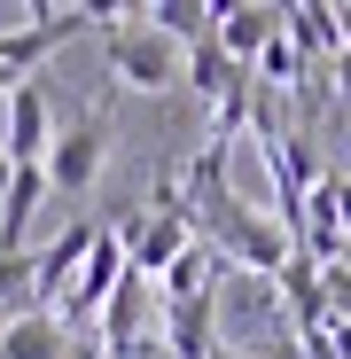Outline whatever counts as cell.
I'll return each mask as SVG.
<instances>
[{
  "mask_svg": "<svg viewBox=\"0 0 351 359\" xmlns=\"http://www.w3.org/2000/svg\"><path fill=\"white\" fill-rule=\"evenodd\" d=\"M117 226H125V266H133L149 289H156V273H164L172 258L195 243V219H188L180 180H164V188H156V203H149V211H133V219H117Z\"/></svg>",
  "mask_w": 351,
  "mask_h": 359,
  "instance_id": "1",
  "label": "cell"
},
{
  "mask_svg": "<svg viewBox=\"0 0 351 359\" xmlns=\"http://www.w3.org/2000/svg\"><path fill=\"white\" fill-rule=\"evenodd\" d=\"M109 133H117V102L102 94L71 133H55V141H47V156H39L47 188H55V196H86L94 180H102V164H109Z\"/></svg>",
  "mask_w": 351,
  "mask_h": 359,
  "instance_id": "2",
  "label": "cell"
},
{
  "mask_svg": "<svg viewBox=\"0 0 351 359\" xmlns=\"http://www.w3.org/2000/svg\"><path fill=\"white\" fill-rule=\"evenodd\" d=\"M109 79H117V86L156 94V86H180V79H188V55L172 47L164 32H149V24H141V8H133L125 24L109 32Z\"/></svg>",
  "mask_w": 351,
  "mask_h": 359,
  "instance_id": "3",
  "label": "cell"
},
{
  "mask_svg": "<svg viewBox=\"0 0 351 359\" xmlns=\"http://www.w3.org/2000/svg\"><path fill=\"white\" fill-rule=\"evenodd\" d=\"M125 273H133V266H125V226L102 219V226H94V250H86V266H78V281H71V297L55 305L63 336H71V328H86V320H102V305L117 297V281H125Z\"/></svg>",
  "mask_w": 351,
  "mask_h": 359,
  "instance_id": "4",
  "label": "cell"
},
{
  "mask_svg": "<svg viewBox=\"0 0 351 359\" xmlns=\"http://www.w3.org/2000/svg\"><path fill=\"white\" fill-rule=\"evenodd\" d=\"M78 32H102V8H32L24 32H0V63H8L16 79H32V63H47L63 39Z\"/></svg>",
  "mask_w": 351,
  "mask_h": 359,
  "instance_id": "5",
  "label": "cell"
},
{
  "mask_svg": "<svg viewBox=\"0 0 351 359\" xmlns=\"http://www.w3.org/2000/svg\"><path fill=\"white\" fill-rule=\"evenodd\" d=\"M94 226L102 219H78V226H63L55 243L32 258V313H55L71 297V281H78V266H86V250H94Z\"/></svg>",
  "mask_w": 351,
  "mask_h": 359,
  "instance_id": "6",
  "label": "cell"
},
{
  "mask_svg": "<svg viewBox=\"0 0 351 359\" xmlns=\"http://www.w3.org/2000/svg\"><path fill=\"white\" fill-rule=\"evenodd\" d=\"M211 39L226 47V63H234V71H250L258 55L281 39V8H266V0H234V8H219Z\"/></svg>",
  "mask_w": 351,
  "mask_h": 359,
  "instance_id": "7",
  "label": "cell"
},
{
  "mask_svg": "<svg viewBox=\"0 0 351 359\" xmlns=\"http://www.w3.org/2000/svg\"><path fill=\"white\" fill-rule=\"evenodd\" d=\"M47 141H55V126H47V86L24 79V86L8 94V141H0V156H8V164H39Z\"/></svg>",
  "mask_w": 351,
  "mask_h": 359,
  "instance_id": "8",
  "label": "cell"
},
{
  "mask_svg": "<svg viewBox=\"0 0 351 359\" xmlns=\"http://www.w3.org/2000/svg\"><path fill=\"white\" fill-rule=\"evenodd\" d=\"M141 305H149V281H141V273H125V281H117V297L102 305V359H149Z\"/></svg>",
  "mask_w": 351,
  "mask_h": 359,
  "instance_id": "9",
  "label": "cell"
},
{
  "mask_svg": "<svg viewBox=\"0 0 351 359\" xmlns=\"http://www.w3.org/2000/svg\"><path fill=\"white\" fill-rule=\"evenodd\" d=\"M164 351L172 359H211L219 351V297H180V305H164Z\"/></svg>",
  "mask_w": 351,
  "mask_h": 359,
  "instance_id": "10",
  "label": "cell"
},
{
  "mask_svg": "<svg viewBox=\"0 0 351 359\" xmlns=\"http://www.w3.org/2000/svg\"><path fill=\"white\" fill-rule=\"evenodd\" d=\"M39 203H47V172L39 164H16L8 196H0V258H24V234H32Z\"/></svg>",
  "mask_w": 351,
  "mask_h": 359,
  "instance_id": "11",
  "label": "cell"
},
{
  "mask_svg": "<svg viewBox=\"0 0 351 359\" xmlns=\"http://www.w3.org/2000/svg\"><path fill=\"white\" fill-rule=\"evenodd\" d=\"M0 359H71V336L55 313H8L0 320Z\"/></svg>",
  "mask_w": 351,
  "mask_h": 359,
  "instance_id": "12",
  "label": "cell"
},
{
  "mask_svg": "<svg viewBox=\"0 0 351 359\" xmlns=\"http://www.w3.org/2000/svg\"><path fill=\"white\" fill-rule=\"evenodd\" d=\"M219 273H226V258H219L203 234H195V243H188L180 258L156 273V289H164V305H180V297H219Z\"/></svg>",
  "mask_w": 351,
  "mask_h": 359,
  "instance_id": "13",
  "label": "cell"
},
{
  "mask_svg": "<svg viewBox=\"0 0 351 359\" xmlns=\"http://www.w3.org/2000/svg\"><path fill=\"white\" fill-rule=\"evenodd\" d=\"M141 24L149 32H164L172 47H195V39H211V24H219V8H211V0H156V8H141Z\"/></svg>",
  "mask_w": 351,
  "mask_h": 359,
  "instance_id": "14",
  "label": "cell"
},
{
  "mask_svg": "<svg viewBox=\"0 0 351 359\" xmlns=\"http://www.w3.org/2000/svg\"><path fill=\"white\" fill-rule=\"evenodd\" d=\"M336 47L351 55V0H343V8H336Z\"/></svg>",
  "mask_w": 351,
  "mask_h": 359,
  "instance_id": "15",
  "label": "cell"
},
{
  "mask_svg": "<svg viewBox=\"0 0 351 359\" xmlns=\"http://www.w3.org/2000/svg\"><path fill=\"white\" fill-rule=\"evenodd\" d=\"M336 94L351 102V55H336Z\"/></svg>",
  "mask_w": 351,
  "mask_h": 359,
  "instance_id": "16",
  "label": "cell"
},
{
  "mask_svg": "<svg viewBox=\"0 0 351 359\" xmlns=\"http://www.w3.org/2000/svg\"><path fill=\"white\" fill-rule=\"evenodd\" d=\"M16 86H24V79H16V71H8V63H0V102H8V94H16Z\"/></svg>",
  "mask_w": 351,
  "mask_h": 359,
  "instance_id": "17",
  "label": "cell"
},
{
  "mask_svg": "<svg viewBox=\"0 0 351 359\" xmlns=\"http://www.w3.org/2000/svg\"><path fill=\"white\" fill-rule=\"evenodd\" d=\"M8 180H16V164H8V156H0V196H8Z\"/></svg>",
  "mask_w": 351,
  "mask_h": 359,
  "instance_id": "18",
  "label": "cell"
},
{
  "mask_svg": "<svg viewBox=\"0 0 351 359\" xmlns=\"http://www.w3.org/2000/svg\"><path fill=\"white\" fill-rule=\"evenodd\" d=\"M149 359H172V351H164V344H149Z\"/></svg>",
  "mask_w": 351,
  "mask_h": 359,
  "instance_id": "19",
  "label": "cell"
}]
</instances>
